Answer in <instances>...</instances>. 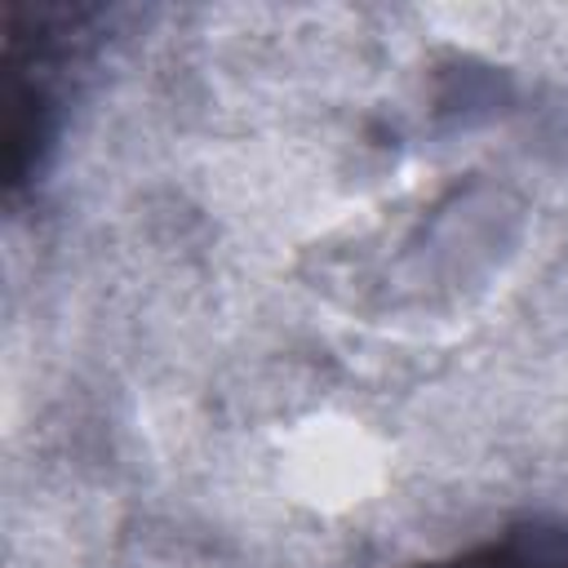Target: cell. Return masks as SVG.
<instances>
[{
    "label": "cell",
    "instance_id": "cell-1",
    "mask_svg": "<svg viewBox=\"0 0 568 568\" xmlns=\"http://www.w3.org/2000/svg\"><path fill=\"white\" fill-rule=\"evenodd\" d=\"M422 568H568V524H524Z\"/></svg>",
    "mask_w": 568,
    "mask_h": 568
}]
</instances>
